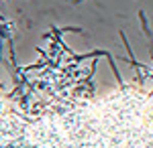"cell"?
Returning a JSON list of instances; mask_svg holds the SVG:
<instances>
[{"label": "cell", "instance_id": "7a4b0ae2", "mask_svg": "<svg viewBox=\"0 0 153 148\" xmlns=\"http://www.w3.org/2000/svg\"><path fill=\"white\" fill-rule=\"evenodd\" d=\"M120 39H123V45H125V49L129 51V57H131V63H133V67H139V63L135 61V55H133V49H131L129 41H127V37H125V33H123V31H120Z\"/></svg>", "mask_w": 153, "mask_h": 148}, {"label": "cell", "instance_id": "6da1fadb", "mask_svg": "<svg viewBox=\"0 0 153 148\" xmlns=\"http://www.w3.org/2000/svg\"><path fill=\"white\" fill-rule=\"evenodd\" d=\"M139 23H141L143 34L147 37V41H149V45H151V57H153V41H151V31H149V23H147V18H145V12H143V10H139Z\"/></svg>", "mask_w": 153, "mask_h": 148}, {"label": "cell", "instance_id": "3957f363", "mask_svg": "<svg viewBox=\"0 0 153 148\" xmlns=\"http://www.w3.org/2000/svg\"><path fill=\"white\" fill-rule=\"evenodd\" d=\"M80 2H82V0H74V4H80Z\"/></svg>", "mask_w": 153, "mask_h": 148}]
</instances>
